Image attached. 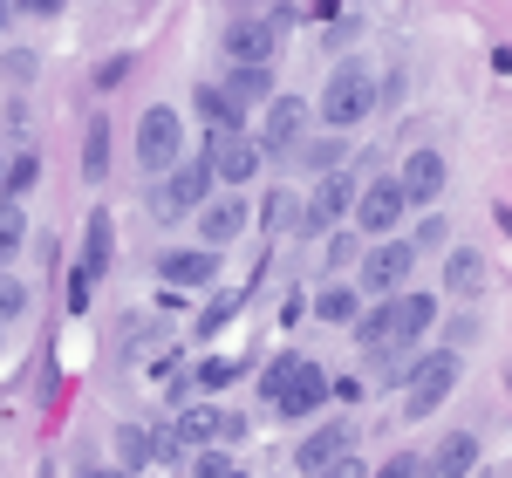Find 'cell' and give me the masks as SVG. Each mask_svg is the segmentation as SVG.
Segmentation results:
<instances>
[{
    "label": "cell",
    "instance_id": "obj_20",
    "mask_svg": "<svg viewBox=\"0 0 512 478\" xmlns=\"http://www.w3.org/2000/svg\"><path fill=\"white\" fill-rule=\"evenodd\" d=\"M198 117L212 123V137H219V144L239 137V110L226 103V89H212V82H198Z\"/></svg>",
    "mask_w": 512,
    "mask_h": 478
},
{
    "label": "cell",
    "instance_id": "obj_25",
    "mask_svg": "<svg viewBox=\"0 0 512 478\" xmlns=\"http://www.w3.org/2000/svg\"><path fill=\"white\" fill-rule=\"evenodd\" d=\"M315 315H321V321H362V308H355V287H321Z\"/></svg>",
    "mask_w": 512,
    "mask_h": 478
},
{
    "label": "cell",
    "instance_id": "obj_24",
    "mask_svg": "<svg viewBox=\"0 0 512 478\" xmlns=\"http://www.w3.org/2000/svg\"><path fill=\"white\" fill-rule=\"evenodd\" d=\"M301 362H308V356H294V349H287V356H274V362H267V369H260V397L274 403L280 390L294 383V369H301Z\"/></svg>",
    "mask_w": 512,
    "mask_h": 478
},
{
    "label": "cell",
    "instance_id": "obj_4",
    "mask_svg": "<svg viewBox=\"0 0 512 478\" xmlns=\"http://www.w3.org/2000/svg\"><path fill=\"white\" fill-rule=\"evenodd\" d=\"M451 390H458V356H451V349H437V356H424L417 369H410V390H403V417H410V424H424V417H431V410L451 397Z\"/></svg>",
    "mask_w": 512,
    "mask_h": 478
},
{
    "label": "cell",
    "instance_id": "obj_15",
    "mask_svg": "<svg viewBox=\"0 0 512 478\" xmlns=\"http://www.w3.org/2000/svg\"><path fill=\"white\" fill-rule=\"evenodd\" d=\"M403 205H431L437 192H444V158L437 151H410V164H403Z\"/></svg>",
    "mask_w": 512,
    "mask_h": 478
},
{
    "label": "cell",
    "instance_id": "obj_42",
    "mask_svg": "<svg viewBox=\"0 0 512 478\" xmlns=\"http://www.w3.org/2000/svg\"><path fill=\"white\" fill-rule=\"evenodd\" d=\"M246 438V417H233V410H219V444H233Z\"/></svg>",
    "mask_w": 512,
    "mask_h": 478
},
{
    "label": "cell",
    "instance_id": "obj_43",
    "mask_svg": "<svg viewBox=\"0 0 512 478\" xmlns=\"http://www.w3.org/2000/svg\"><path fill=\"white\" fill-rule=\"evenodd\" d=\"M82 478H130V472H117V465H110V472H103V465H89Z\"/></svg>",
    "mask_w": 512,
    "mask_h": 478
},
{
    "label": "cell",
    "instance_id": "obj_34",
    "mask_svg": "<svg viewBox=\"0 0 512 478\" xmlns=\"http://www.w3.org/2000/svg\"><path fill=\"white\" fill-rule=\"evenodd\" d=\"M233 376H239V362H226V356H219V362H198V383H205V390H226Z\"/></svg>",
    "mask_w": 512,
    "mask_h": 478
},
{
    "label": "cell",
    "instance_id": "obj_2",
    "mask_svg": "<svg viewBox=\"0 0 512 478\" xmlns=\"http://www.w3.org/2000/svg\"><path fill=\"white\" fill-rule=\"evenodd\" d=\"M376 96H383V82L369 76L362 62H342V69H328V89H321V123L328 130H355V123L376 110Z\"/></svg>",
    "mask_w": 512,
    "mask_h": 478
},
{
    "label": "cell",
    "instance_id": "obj_1",
    "mask_svg": "<svg viewBox=\"0 0 512 478\" xmlns=\"http://www.w3.org/2000/svg\"><path fill=\"white\" fill-rule=\"evenodd\" d=\"M431 321H437V294H396V301H383V308H369L355 321V342H362V356L396 362V356H410V342Z\"/></svg>",
    "mask_w": 512,
    "mask_h": 478
},
{
    "label": "cell",
    "instance_id": "obj_16",
    "mask_svg": "<svg viewBox=\"0 0 512 478\" xmlns=\"http://www.w3.org/2000/svg\"><path fill=\"white\" fill-rule=\"evenodd\" d=\"M198 233H205V253H212V246H233V239L246 233V205L239 199H212L205 212H198Z\"/></svg>",
    "mask_w": 512,
    "mask_h": 478
},
{
    "label": "cell",
    "instance_id": "obj_30",
    "mask_svg": "<svg viewBox=\"0 0 512 478\" xmlns=\"http://www.w3.org/2000/svg\"><path fill=\"white\" fill-rule=\"evenodd\" d=\"M21 315H28V287H21L14 274H0V328L21 321Z\"/></svg>",
    "mask_w": 512,
    "mask_h": 478
},
{
    "label": "cell",
    "instance_id": "obj_44",
    "mask_svg": "<svg viewBox=\"0 0 512 478\" xmlns=\"http://www.w3.org/2000/svg\"><path fill=\"white\" fill-rule=\"evenodd\" d=\"M0 28H7V7H0Z\"/></svg>",
    "mask_w": 512,
    "mask_h": 478
},
{
    "label": "cell",
    "instance_id": "obj_27",
    "mask_svg": "<svg viewBox=\"0 0 512 478\" xmlns=\"http://www.w3.org/2000/svg\"><path fill=\"white\" fill-rule=\"evenodd\" d=\"M178 438L185 444H219V410H185V417H178Z\"/></svg>",
    "mask_w": 512,
    "mask_h": 478
},
{
    "label": "cell",
    "instance_id": "obj_45",
    "mask_svg": "<svg viewBox=\"0 0 512 478\" xmlns=\"http://www.w3.org/2000/svg\"><path fill=\"white\" fill-rule=\"evenodd\" d=\"M0 178H7V171H0Z\"/></svg>",
    "mask_w": 512,
    "mask_h": 478
},
{
    "label": "cell",
    "instance_id": "obj_19",
    "mask_svg": "<svg viewBox=\"0 0 512 478\" xmlns=\"http://www.w3.org/2000/svg\"><path fill=\"white\" fill-rule=\"evenodd\" d=\"M226 103H274V69H226Z\"/></svg>",
    "mask_w": 512,
    "mask_h": 478
},
{
    "label": "cell",
    "instance_id": "obj_28",
    "mask_svg": "<svg viewBox=\"0 0 512 478\" xmlns=\"http://www.w3.org/2000/svg\"><path fill=\"white\" fill-rule=\"evenodd\" d=\"M117 472H130V465H151V431H137V424H123L117 431Z\"/></svg>",
    "mask_w": 512,
    "mask_h": 478
},
{
    "label": "cell",
    "instance_id": "obj_39",
    "mask_svg": "<svg viewBox=\"0 0 512 478\" xmlns=\"http://www.w3.org/2000/svg\"><path fill=\"white\" fill-rule=\"evenodd\" d=\"M355 253H362V246H355L349 233H328V267H342V260H355Z\"/></svg>",
    "mask_w": 512,
    "mask_h": 478
},
{
    "label": "cell",
    "instance_id": "obj_9",
    "mask_svg": "<svg viewBox=\"0 0 512 478\" xmlns=\"http://www.w3.org/2000/svg\"><path fill=\"white\" fill-rule=\"evenodd\" d=\"M403 212H410V205H403V185H396V178H376V185L355 192V219H362V233H376V239L396 233Z\"/></svg>",
    "mask_w": 512,
    "mask_h": 478
},
{
    "label": "cell",
    "instance_id": "obj_22",
    "mask_svg": "<svg viewBox=\"0 0 512 478\" xmlns=\"http://www.w3.org/2000/svg\"><path fill=\"white\" fill-rule=\"evenodd\" d=\"M110 246H117V226H110V212H89V253H82V267L76 274H103V267H110Z\"/></svg>",
    "mask_w": 512,
    "mask_h": 478
},
{
    "label": "cell",
    "instance_id": "obj_12",
    "mask_svg": "<svg viewBox=\"0 0 512 478\" xmlns=\"http://www.w3.org/2000/svg\"><path fill=\"white\" fill-rule=\"evenodd\" d=\"M321 403H328V376H321L315 362H301V369H294V383L274 397V410H280V417H315Z\"/></svg>",
    "mask_w": 512,
    "mask_h": 478
},
{
    "label": "cell",
    "instance_id": "obj_40",
    "mask_svg": "<svg viewBox=\"0 0 512 478\" xmlns=\"http://www.w3.org/2000/svg\"><path fill=\"white\" fill-rule=\"evenodd\" d=\"M376 478H424V458H390Z\"/></svg>",
    "mask_w": 512,
    "mask_h": 478
},
{
    "label": "cell",
    "instance_id": "obj_17",
    "mask_svg": "<svg viewBox=\"0 0 512 478\" xmlns=\"http://www.w3.org/2000/svg\"><path fill=\"white\" fill-rule=\"evenodd\" d=\"M478 287H485V253H472V246H451V253H444V294L472 301Z\"/></svg>",
    "mask_w": 512,
    "mask_h": 478
},
{
    "label": "cell",
    "instance_id": "obj_37",
    "mask_svg": "<svg viewBox=\"0 0 512 478\" xmlns=\"http://www.w3.org/2000/svg\"><path fill=\"white\" fill-rule=\"evenodd\" d=\"M226 321H233V301H212V308H205V315H198V335H219V328H226Z\"/></svg>",
    "mask_w": 512,
    "mask_h": 478
},
{
    "label": "cell",
    "instance_id": "obj_35",
    "mask_svg": "<svg viewBox=\"0 0 512 478\" xmlns=\"http://www.w3.org/2000/svg\"><path fill=\"white\" fill-rule=\"evenodd\" d=\"M444 239H451V226H444V219H424V226H417V239H410V246H417V253H437V246H444Z\"/></svg>",
    "mask_w": 512,
    "mask_h": 478
},
{
    "label": "cell",
    "instance_id": "obj_31",
    "mask_svg": "<svg viewBox=\"0 0 512 478\" xmlns=\"http://www.w3.org/2000/svg\"><path fill=\"white\" fill-rule=\"evenodd\" d=\"M151 465H185V438H178V431H151Z\"/></svg>",
    "mask_w": 512,
    "mask_h": 478
},
{
    "label": "cell",
    "instance_id": "obj_41",
    "mask_svg": "<svg viewBox=\"0 0 512 478\" xmlns=\"http://www.w3.org/2000/svg\"><path fill=\"white\" fill-rule=\"evenodd\" d=\"M321 478H369V465H362V458H355V451H349V458H335V465H328V472H321Z\"/></svg>",
    "mask_w": 512,
    "mask_h": 478
},
{
    "label": "cell",
    "instance_id": "obj_14",
    "mask_svg": "<svg viewBox=\"0 0 512 478\" xmlns=\"http://www.w3.org/2000/svg\"><path fill=\"white\" fill-rule=\"evenodd\" d=\"M478 465V438L472 431H451V438H437V451L424 458V478H472Z\"/></svg>",
    "mask_w": 512,
    "mask_h": 478
},
{
    "label": "cell",
    "instance_id": "obj_11",
    "mask_svg": "<svg viewBox=\"0 0 512 478\" xmlns=\"http://www.w3.org/2000/svg\"><path fill=\"white\" fill-rule=\"evenodd\" d=\"M205 164H212V178L219 185H246L253 171H260V144H246V137H212V151H205Z\"/></svg>",
    "mask_w": 512,
    "mask_h": 478
},
{
    "label": "cell",
    "instance_id": "obj_29",
    "mask_svg": "<svg viewBox=\"0 0 512 478\" xmlns=\"http://www.w3.org/2000/svg\"><path fill=\"white\" fill-rule=\"evenodd\" d=\"M28 246V219H21V205H0V260H14Z\"/></svg>",
    "mask_w": 512,
    "mask_h": 478
},
{
    "label": "cell",
    "instance_id": "obj_26",
    "mask_svg": "<svg viewBox=\"0 0 512 478\" xmlns=\"http://www.w3.org/2000/svg\"><path fill=\"white\" fill-rule=\"evenodd\" d=\"M35 178H41V158H35V151H21V158L7 164V178H0V192H7V199H21V192H35Z\"/></svg>",
    "mask_w": 512,
    "mask_h": 478
},
{
    "label": "cell",
    "instance_id": "obj_21",
    "mask_svg": "<svg viewBox=\"0 0 512 478\" xmlns=\"http://www.w3.org/2000/svg\"><path fill=\"white\" fill-rule=\"evenodd\" d=\"M342 137H301V151H294V164L301 171H315V178H328V171H342Z\"/></svg>",
    "mask_w": 512,
    "mask_h": 478
},
{
    "label": "cell",
    "instance_id": "obj_3",
    "mask_svg": "<svg viewBox=\"0 0 512 478\" xmlns=\"http://www.w3.org/2000/svg\"><path fill=\"white\" fill-rule=\"evenodd\" d=\"M280 21L287 14H239V21H226V62L233 69H274V48H280Z\"/></svg>",
    "mask_w": 512,
    "mask_h": 478
},
{
    "label": "cell",
    "instance_id": "obj_8",
    "mask_svg": "<svg viewBox=\"0 0 512 478\" xmlns=\"http://www.w3.org/2000/svg\"><path fill=\"white\" fill-rule=\"evenodd\" d=\"M410 267H417V246H410V239H383V246L362 253V287H369V294H396V287L410 280Z\"/></svg>",
    "mask_w": 512,
    "mask_h": 478
},
{
    "label": "cell",
    "instance_id": "obj_23",
    "mask_svg": "<svg viewBox=\"0 0 512 478\" xmlns=\"http://www.w3.org/2000/svg\"><path fill=\"white\" fill-rule=\"evenodd\" d=\"M103 171H110V123H89V144H82V178H89V185H103Z\"/></svg>",
    "mask_w": 512,
    "mask_h": 478
},
{
    "label": "cell",
    "instance_id": "obj_7",
    "mask_svg": "<svg viewBox=\"0 0 512 478\" xmlns=\"http://www.w3.org/2000/svg\"><path fill=\"white\" fill-rule=\"evenodd\" d=\"M205 192H212V164H178L171 178H164V192L151 199V212L158 219H185V212H205Z\"/></svg>",
    "mask_w": 512,
    "mask_h": 478
},
{
    "label": "cell",
    "instance_id": "obj_5",
    "mask_svg": "<svg viewBox=\"0 0 512 478\" xmlns=\"http://www.w3.org/2000/svg\"><path fill=\"white\" fill-rule=\"evenodd\" d=\"M178 151H185V130H178V110L171 103H158V110H144V123H137V164L151 171V178H171L178 171Z\"/></svg>",
    "mask_w": 512,
    "mask_h": 478
},
{
    "label": "cell",
    "instance_id": "obj_10",
    "mask_svg": "<svg viewBox=\"0 0 512 478\" xmlns=\"http://www.w3.org/2000/svg\"><path fill=\"white\" fill-rule=\"evenodd\" d=\"M308 117H315V110H308L301 96H274V103H267V137H260V144H267V151H301Z\"/></svg>",
    "mask_w": 512,
    "mask_h": 478
},
{
    "label": "cell",
    "instance_id": "obj_36",
    "mask_svg": "<svg viewBox=\"0 0 512 478\" xmlns=\"http://www.w3.org/2000/svg\"><path fill=\"white\" fill-rule=\"evenodd\" d=\"M280 226H294V199H287V192L267 199V233H280Z\"/></svg>",
    "mask_w": 512,
    "mask_h": 478
},
{
    "label": "cell",
    "instance_id": "obj_38",
    "mask_svg": "<svg viewBox=\"0 0 512 478\" xmlns=\"http://www.w3.org/2000/svg\"><path fill=\"white\" fill-rule=\"evenodd\" d=\"M0 69H7V82H28V76H35V55H28V48H14Z\"/></svg>",
    "mask_w": 512,
    "mask_h": 478
},
{
    "label": "cell",
    "instance_id": "obj_6",
    "mask_svg": "<svg viewBox=\"0 0 512 478\" xmlns=\"http://www.w3.org/2000/svg\"><path fill=\"white\" fill-rule=\"evenodd\" d=\"M355 192H362V185H355L349 171H328V178H315V192H308V212H301V233L321 239L328 226H335V219H342V212H355Z\"/></svg>",
    "mask_w": 512,
    "mask_h": 478
},
{
    "label": "cell",
    "instance_id": "obj_32",
    "mask_svg": "<svg viewBox=\"0 0 512 478\" xmlns=\"http://www.w3.org/2000/svg\"><path fill=\"white\" fill-rule=\"evenodd\" d=\"M192 478H246V472H239V465L226 458V451H205V458L192 465Z\"/></svg>",
    "mask_w": 512,
    "mask_h": 478
},
{
    "label": "cell",
    "instance_id": "obj_33",
    "mask_svg": "<svg viewBox=\"0 0 512 478\" xmlns=\"http://www.w3.org/2000/svg\"><path fill=\"white\" fill-rule=\"evenodd\" d=\"M321 35H328V48H349V41L362 35V14H335V21H328Z\"/></svg>",
    "mask_w": 512,
    "mask_h": 478
},
{
    "label": "cell",
    "instance_id": "obj_18",
    "mask_svg": "<svg viewBox=\"0 0 512 478\" xmlns=\"http://www.w3.org/2000/svg\"><path fill=\"white\" fill-rule=\"evenodd\" d=\"M212 267H219V253H205V246H185V253H164L158 260V274L171 287H198V280H212Z\"/></svg>",
    "mask_w": 512,
    "mask_h": 478
},
{
    "label": "cell",
    "instance_id": "obj_13",
    "mask_svg": "<svg viewBox=\"0 0 512 478\" xmlns=\"http://www.w3.org/2000/svg\"><path fill=\"white\" fill-rule=\"evenodd\" d=\"M349 444H355V431H349V424H321L315 438H308L301 451H294V465H301L308 478H321L328 465H335V458H349Z\"/></svg>",
    "mask_w": 512,
    "mask_h": 478
}]
</instances>
